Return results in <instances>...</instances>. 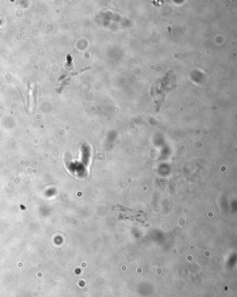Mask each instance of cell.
I'll use <instances>...</instances> for the list:
<instances>
[{"mask_svg": "<svg viewBox=\"0 0 237 297\" xmlns=\"http://www.w3.org/2000/svg\"><path fill=\"white\" fill-rule=\"evenodd\" d=\"M168 30H169V31H170H170H171V29H170V27H169V26H168Z\"/></svg>", "mask_w": 237, "mask_h": 297, "instance_id": "cell-1", "label": "cell"}]
</instances>
